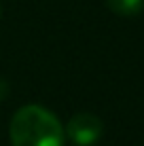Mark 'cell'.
<instances>
[{"instance_id":"277c9868","label":"cell","mask_w":144,"mask_h":146,"mask_svg":"<svg viewBox=\"0 0 144 146\" xmlns=\"http://www.w3.org/2000/svg\"><path fill=\"white\" fill-rule=\"evenodd\" d=\"M0 17H2V7H0Z\"/></svg>"},{"instance_id":"7a4b0ae2","label":"cell","mask_w":144,"mask_h":146,"mask_svg":"<svg viewBox=\"0 0 144 146\" xmlns=\"http://www.w3.org/2000/svg\"><path fill=\"white\" fill-rule=\"evenodd\" d=\"M64 133L72 140L76 146H91L102 138L104 123L91 112H78L68 121Z\"/></svg>"},{"instance_id":"6da1fadb","label":"cell","mask_w":144,"mask_h":146,"mask_svg":"<svg viewBox=\"0 0 144 146\" xmlns=\"http://www.w3.org/2000/svg\"><path fill=\"white\" fill-rule=\"evenodd\" d=\"M9 138L13 146H64V127L51 110L30 104L13 114Z\"/></svg>"},{"instance_id":"3957f363","label":"cell","mask_w":144,"mask_h":146,"mask_svg":"<svg viewBox=\"0 0 144 146\" xmlns=\"http://www.w3.org/2000/svg\"><path fill=\"white\" fill-rule=\"evenodd\" d=\"M106 7L115 15L121 17H133L144 9V0H106Z\"/></svg>"}]
</instances>
